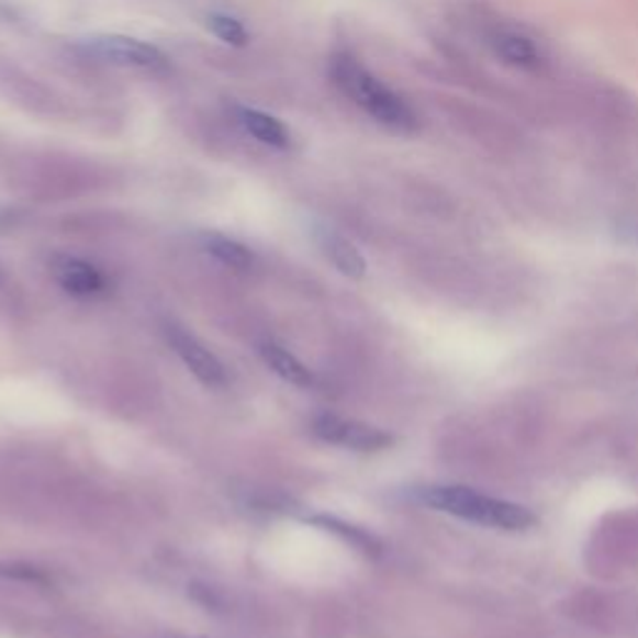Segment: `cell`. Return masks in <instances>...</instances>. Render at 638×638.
<instances>
[{"label": "cell", "mask_w": 638, "mask_h": 638, "mask_svg": "<svg viewBox=\"0 0 638 638\" xmlns=\"http://www.w3.org/2000/svg\"><path fill=\"white\" fill-rule=\"evenodd\" d=\"M317 522H322L327 526L329 531H337V534H342L345 536V539H349L352 544H357V547H362V549H369L372 547V536H367V534H362L359 529H355V526H347V524H342V522H337V519H332V516H320Z\"/></svg>", "instance_id": "14"}, {"label": "cell", "mask_w": 638, "mask_h": 638, "mask_svg": "<svg viewBox=\"0 0 638 638\" xmlns=\"http://www.w3.org/2000/svg\"><path fill=\"white\" fill-rule=\"evenodd\" d=\"M329 78L347 100L392 133H417L419 117L400 92L379 80L362 60L349 51H339L329 60Z\"/></svg>", "instance_id": "1"}, {"label": "cell", "mask_w": 638, "mask_h": 638, "mask_svg": "<svg viewBox=\"0 0 638 638\" xmlns=\"http://www.w3.org/2000/svg\"><path fill=\"white\" fill-rule=\"evenodd\" d=\"M618 235H622L624 239H628V243L638 245V220H626L624 225L618 227Z\"/></svg>", "instance_id": "15"}, {"label": "cell", "mask_w": 638, "mask_h": 638, "mask_svg": "<svg viewBox=\"0 0 638 638\" xmlns=\"http://www.w3.org/2000/svg\"><path fill=\"white\" fill-rule=\"evenodd\" d=\"M260 357L277 377L284 379V382H290L294 387H310L314 382L310 369L304 367L290 349L275 345V342H265V345H260Z\"/></svg>", "instance_id": "12"}, {"label": "cell", "mask_w": 638, "mask_h": 638, "mask_svg": "<svg viewBox=\"0 0 638 638\" xmlns=\"http://www.w3.org/2000/svg\"><path fill=\"white\" fill-rule=\"evenodd\" d=\"M486 45L492 48L499 60L516 70H539L544 66L541 48L529 35L516 31L512 25L496 23L484 33Z\"/></svg>", "instance_id": "6"}, {"label": "cell", "mask_w": 638, "mask_h": 638, "mask_svg": "<svg viewBox=\"0 0 638 638\" xmlns=\"http://www.w3.org/2000/svg\"><path fill=\"white\" fill-rule=\"evenodd\" d=\"M235 120L243 131L255 137L257 143H262L267 147H275V150H287L292 145V133L287 131L282 120H277L270 113H262L257 108L247 105H235Z\"/></svg>", "instance_id": "9"}, {"label": "cell", "mask_w": 638, "mask_h": 638, "mask_svg": "<svg viewBox=\"0 0 638 638\" xmlns=\"http://www.w3.org/2000/svg\"><path fill=\"white\" fill-rule=\"evenodd\" d=\"M422 502L437 508V512L492 526V529L522 531L534 524V514L529 508L504 502V499L479 494L469 486H427L422 492Z\"/></svg>", "instance_id": "2"}, {"label": "cell", "mask_w": 638, "mask_h": 638, "mask_svg": "<svg viewBox=\"0 0 638 638\" xmlns=\"http://www.w3.org/2000/svg\"><path fill=\"white\" fill-rule=\"evenodd\" d=\"M198 243L210 257H215L220 265L230 267V270L249 272L257 262L253 249L239 243V239H235V237H227L222 233H200Z\"/></svg>", "instance_id": "11"}, {"label": "cell", "mask_w": 638, "mask_h": 638, "mask_svg": "<svg viewBox=\"0 0 638 638\" xmlns=\"http://www.w3.org/2000/svg\"><path fill=\"white\" fill-rule=\"evenodd\" d=\"M314 239L322 247L327 260L337 267V270L349 277V280H362L367 275V260L365 255L359 253L352 239H347L342 233H337L335 227L320 225L314 230Z\"/></svg>", "instance_id": "7"}, {"label": "cell", "mask_w": 638, "mask_h": 638, "mask_svg": "<svg viewBox=\"0 0 638 638\" xmlns=\"http://www.w3.org/2000/svg\"><path fill=\"white\" fill-rule=\"evenodd\" d=\"M208 27L210 33L220 38L222 43L233 45V48H245L249 43V33L247 27L243 25V21H237L233 15H225V13H212L208 18Z\"/></svg>", "instance_id": "13"}, {"label": "cell", "mask_w": 638, "mask_h": 638, "mask_svg": "<svg viewBox=\"0 0 638 638\" xmlns=\"http://www.w3.org/2000/svg\"><path fill=\"white\" fill-rule=\"evenodd\" d=\"M80 51L88 58H96L100 63L117 68H133L145 72H165L170 70V60L157 45L133 38V35H92V38L80 43Z\"/></svg>", "instance_id": "3"}, {"label": "cell", "mask_w": 638, "mask_h": 638, "mask_svg": "<svg viewBox=\"0 0 638 638\" xmlns=\"http://www.w3.org/2000/svg\"><path fill=\"white\" fill-rule=\"evenodd\" d=\"M55 280L60 282L63 290L76 294V298H90V294L103 292L105 287L98 267L78 260V257H63V260L55 262Z\"/></svg>", "instance_id": "10"}, {"label": "cell", "mask_w": 638, "mask_h": 638, "mask_svg": "<svg viewBox=\"0 0 638 638\" xmlns=\"http://www.w3.org/2000/svg\"><path fill=\"white\" fill-rule=\"evenodd\" d=\"M312 432L322 441L355 451H379L392 444V437L387 432L372 427V424L337 417V414H320L312 422Z\"/></svg>", "instance_id": "4"}, {"label": "cell", "mask_w": 638, "mask_h": 638, "mask_svg": "<svg viewBox=\"0 0 638 638\" xmlns=\"http://www.w3.org/2000/svg\"><path fill=\"white\" fill-rule=\"evenodd\" d=\"M0 82L8 90L5 96L13 100V103H21L25 110H33V113H58V100H55L53 92L41 86L35 78H27L25 72L18 68H5L0 72Z\"/></svg>", "instance_id": "8"}, {"label": "cell", "mask_w": 638, "mask_h": 638, "mask_svg": "<svg viewBox=\"0 0 638 638\" xmlns=\"http://www.w3.org/2000/svg\"><path fill=\"white\" fill-rule=\"evenodd\" d=\"M165 337H168L175 355L182 359V365L195 374L205 387H222L227 382V372L220 359L202 345V342L178 325L165 327Z\"/></svg>", "instance_id": "5"}]
</instances>
